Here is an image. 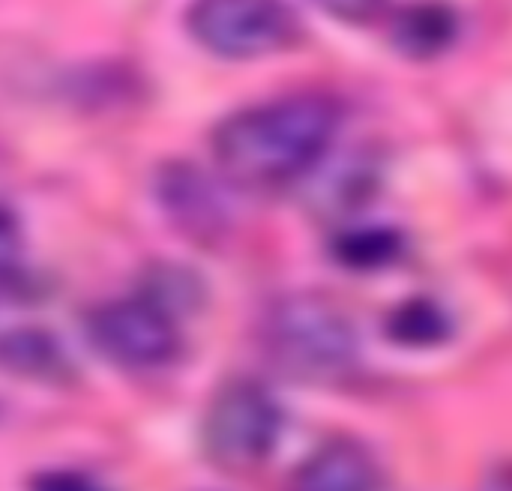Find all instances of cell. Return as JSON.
Returning a JSON list of instances; mask_svg holds the SVG:
<instances>
[{"label": "cell", "instance_id": "7c38bea8", "mask_svg": "<svg viewBox=\"0 0 512 491\" xmlns=\"http://www.w3.org/2000/svg\"><path fill=\"white\" fill-rule=\"evenodd\" d=\"M141 297L156 303L159 309H165L177 321L183 315V309H192L198 303L201 285L195 282V276L189 270H180V267L168 264V267L150 270V276L144 279Z\"/></svg>", "mask_w": 512, "mask_h": 491}, {"label": "cell", "instance_id": "52a82bcc", "mask_svg": "<svg viewBox=\"0 0 512 491\" xmlns=\"http://www.w3.org/2000/svg\"><path fill=\"white\" fill-rule=\"evenodd\" d=\"M159 198L174 222L189 234H216L225 222V207L210 180L195 165H168L159 177Z\"/></svg>", "mask_w": 512, "mask_h": 491}, {"label": "cell", "instance_id": "30bf717a", "mask_svg": "<svg viewBox=\"0 0 512 491\" xmlns=\"http://www.w3.org/2000/svg\"><path fill=\"white\" fill-rule=\"evenodd\" d=\"M450 330L453 327H450L447 312L432 300H408L399 309H393L387 321L390 339L399 345H411V348L441 345L444 339H450Z\"/></svg>", "mask_w": 512, "mask_h": 491}, {"label": "cell", "instance_id": "8992f818", "mask_svg": "<svg viewBox=\"0 0 512 491\" xmlns=\"http://www.w3.org/2000/svg\"><path fill=\"white\" fill-rule=\"evenodd\" d=\"M381 474L372 453L339 438L315 450L288 480V491H378Z\"/></svg>", "mask_w": 512, "mask_h": 491}, {"label": "cell", "instance_id": "3957f363", "mask_svg": "<svg viewBox=\"0 0 512 491\" xmlns=\"http://www.w3.org/2000/svg\"><path fill=\"white\" fill-rule=\"evenodd\" d=\"M282 435V408L273 393L255 381L225 384L204 414V453L210 462L231 474L261 468Z\"/></svg>", "mask_w": 512, "mask_h": 491}, {"label": "cell", "instance_id": "5bb4252c", "mask_svg": "<svg viewBox=\"0 0 512 491\" xmlns=\"http://www.w3.org/2000/svg\"><path fill=\"white\" fill-rule=\"evenodd\" d=\"M33 491H102L99 486L87 483L84 477H72V474H57V477H45Z\"/></svg>", "mask_w": 512, "mask_h": 491}, {"label": "cell", "instance_id": "9c48e42d", "mask_svg": "<svg viewBox=\"0 0 512 491\" xmlns=\"http://www.w3.org/2000/svg\"><path fill=\"white\" fill-rule=\"evenodd\" d=\"M459 36V18L447 6H414L393 21V45L417 60L444 54Z\"/></svg>", "mask_w": 512, "mask_h": 491}, {"label": "cell", "instance_id": "8fae6325", "mask_svg": "<svg viewBox=\"0 0 512 491\" xmlns=\"http://www.w3.org/2000/svg\"><path fill=\"white\" fill-rule=\"evenodd\" d=\"M333 252L351 270H381L399 261L402 237L390 228H357L342 234Z\"/></svg>", "mask_w": 512, "mask_h": 491}, {"label": "cell", "instance_id": "ba28073f", "mask_svg": "<svg viewBox=\"0 0 512 491\" xmlns=\"http://www.w3.org/2000/svg\"><path fill=\"white\" fill-rule=\"evenodd\" d=\"M0 369L39 384H63L72 378V363L54 333L39 327H15L0 333Z\"/></svg>", "mask_w": 512, "mask_h": 491}, {"label": "cell", "instance_id": "5b68a950", "mask_svg": "<svg viewBox=\"0 0 512 491\" xmlns=\"http://www.w3.org/2000/svg\"><path fill=\"white\" fill-rule=\"evenodd\" d=\"M87 336L105 360L123 369H159L180 354L177 321L141 294L93 309Z\"/></svg>", "mask_w": 512, "mask_h": 491}, {"label": "cell", "instance_id": "277c9868", "mask_svg": "<svg viewBox=\"0 0 512 491\" xmlns=\"http://www.w3.org/2000/svg\"><path fill=\"white\" fill-rule=\"evenodd\" d=\"M189 33L219 57L249 60L273 54L297 39V15L270 0H207L186 12Z\"/></svg>", "mask_w": 512, "mask_h": 491}, {"label": "cell", "instance_id": "6da1fadb", "mask_svg": "<svg viewBox=\"0 0 512 491\" xmlns=\"http://www.w3.org/2000/svg\"><path fill=\"white\" fill-rule=\"evenodd\" d=\"M330 96L297 93L228 114L210 138L219 171L243 189H279L315 171L339 132Z\"/></svg>", "mask_w": 512, "mask_h": 491}, {"label": "cell", "instance_id": "9a60e30c", "mask_svg": "<svg viewBox=\"0 0 512 491\" xmlns=\"http://www.w3.org/2000/svg\"><path fill=\"white\" fill-rule=\"evenodd\" d=\"M480 491H512V462H504L498 468H492V474L486 477Z\"/></svg>", "mask_w": 512, "mask_h": 491}, {"label": "cell", "instance_id": "4fadbf2b", "mask_svg": "<svg viewBox=\"0 0 512 491\" xmlns=\"http://www.w3.org/2000/svg\"><path fill=\"white\" fill-rule=\"evenodd\" d=\"M21 249H24V234L18 219L0 207V282H9L18 267H21Z\"/></svg>", "mask_w": 512, "mask_h": 491}, {"label": "cell", "instance_id": "7a4b0ae2", "mask_svg": "<svg viewBox=\"0 0 512 491\" xmlns=\"http://www.w3.org/2000/svg\"><path fill=\"white\" fill-rule=\"evenodd\" d=\"M261 348L282 375L306 384L345 381L360 360L351 318L336 300L318 291L279 297L264 312Z\"/></svg>", "mask_w": 512, "mask_h": 491}]
</instances>
